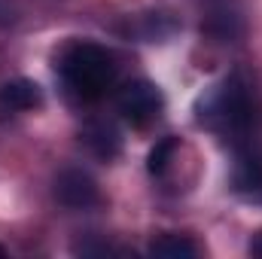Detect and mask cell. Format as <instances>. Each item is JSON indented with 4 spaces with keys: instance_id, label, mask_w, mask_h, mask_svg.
Segmentation results:
<instances>
[{
    "instance_id": "7a4b0ae2",
    "label": "cell",
    "mask_w": 262,
    "mask_h": 259,
    "mask_svg": "<svg viewBox=\"0 0 262 259\" xmlns=\"http://www.w3.org/2000/svg\"><path fill=\"white\" fill-rule=\"evenodd\" d=\"M201 122L213 125V128L223 131V134H232L235 140H247V131L253 125V101H250L247 85L238 76L226 79L204 101Z\"/></svg>"
},
{
    "instance_id": "6da1fadb",
    "label": "cell",
    "mask_w": 262,
    "mask_h": 259,
    "mask_svg": "<svg viewBox=\"0 0 262 259\" xmlns=\"http://www.w3.org/2000/svg\"><path fill=\"white\" fill-rule=\"evenodd\" d=\"M58 73L79 101H101L116 82V61L98 43H73L61 52Z\"/></svg>"
},
{
    "instance_id": "8992f818",
    "label": "cell",
    "mask_w": 262,
    "mask_h": 259,
    "mask_svg": "<svg viewBox=\"0 0 262 259\" xmlns=\"http://www.w3.org/2000/svg\"><path fill=\"white\" fill-rule=\"evenodd\" d=\"M0 104L6 110H15V113H25V110H37L43 104V92L37 82L31 79H12L0 89Z\"/></svg>"
},
{
    "instance_id": "277c9868",
    "label": "cell",
    "mask_w": 262,
    "mask_h": 259,
    "mask_svg": "<svg viewBox=\"0 0 262 259\" xmlns=\"http://www.w3.org/2000/svg\"><path fill=\"white\" fill-rule=\"evenodd\" d=\"M55 198L70 210H85L101 201V192H98V183L92 180V174H85L82 168H67L55 180Z\"/></svg>"
},
{
    "instance_id": "5b68a950",
    "label": "cell",
    "mask_w": 262,
    "mask_h": 259,
    "mask_svg": "<svg viewBox=\"0 0 262 259\" xmlns=\"http://www.w3.org/2000/svg\"><path fill=\"white\" fill-rule=\"evenodd\" d=\"M235 189L244 195H259L262 192V146L253 140H241L235 153V171H232Z\"/></svg>"
},
{
    "instance_id": "52a82bcc",
    "label": "cell",
    "mask_w": 262,
    "mask_h": 259,
    "mask_svg": "<svg viewBox=\"0 0 262 259\" xmlns=\"http://www.w3.org/2000/svg\"><path fill=\"white\" fill-rule=\"evenodd\" d=\"M82 140H85V146H89L98 159H113V156L119 153V146H122L119 131L113 128V125H107V122H92V125H85Z\"/></svg>"
},
{
    "instance_id": "ba28073f",
    "label": "cell",
    "mask_w": 262,
    "mask_h": 259,
    "mask_svg": "<svg viewBox=\"0 0 262 259\" xmlns=\"http://www.w3.org/2000/svg\"><path fill=\"white\" fill-rule=\"evenodd\" d=\"M149 253L159 259H195L198 247L183 235H162L149 244Z\"/></svg>"
},
{
    "instance_id": "3957f363",
    "label": "cell",
    "mask_w": 262,
    "mask_h": 259,
    "mask_svg": "<svg viewBox=\"0 0 262 259\" xmlns=\"http://www.w3.org/2000/svg\"><path fill=\"white\" fill-rule=\"evenodd\" d=\"M162 107L165 98L149 79H131L116 92V110L134 128H146L149 122H156L162 116Z\"/></svg>"
},
{
    "instance_id": "9c48e42d",
    "label": "cell",
    "mask_w": 262,
    "mask_h": 259,
    "mask_svg": "<svg viewBox=\"0 0 262 259\" xmlns=\"http://www.w3.org/2000/svg\"><path fill=\"white\" fill-rule=\"evenodd\" d=\"M207 31H210L213 37H220V40H232V37H238V31H241V15H238L229 3H220V6H213L210 15H207Z\"/></svg>"
},
{
    "instance_id": "8fae6325",
    "label": "cell",
    "mask_w": 262,
    "mask_h": 259,
    "mask_svg": "<svg viewBox=\"0 0 262 259\" xmlns=\"http://www.w3.org/2000/svg\"><path fill=\"white\" fill-rule=\"evenodd\" d=\"M250 256L262 259V232H256V235L250 238Z\"/></svg>"
},
{
    "instance_id": "30bf717a",
    "label": "cell",
    "mask_w": 262,
    "mask_h": 259,
    "mask_svg": "<svg viewBox=\"0 0 262 259\" xmlns=\"http://www.w3.org/2000/svg\"><path fill=\"white\" fill-rule=\"evenodd\" d=\"M174 149H177V140H174V137L159 140V143L152 146V153H149V162H146L149 174H165V168H168L171 159H174Z\"/></svg>"
}]
</instances>
